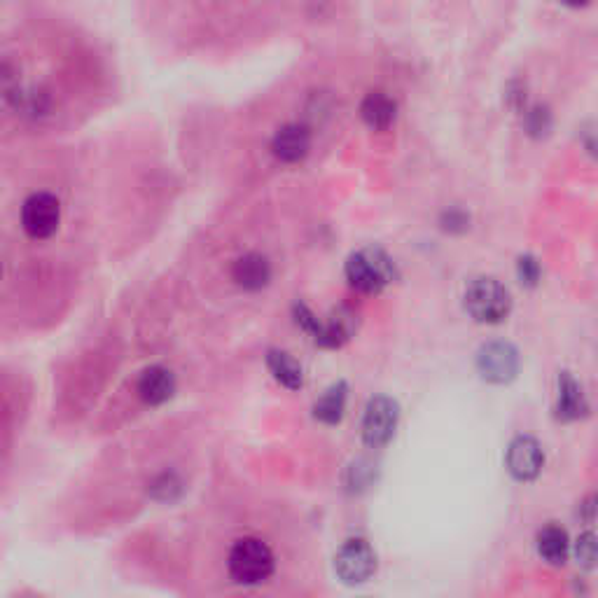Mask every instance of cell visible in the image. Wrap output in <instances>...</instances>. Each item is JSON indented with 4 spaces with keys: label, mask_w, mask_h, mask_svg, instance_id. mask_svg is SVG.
Here are the masks:
<instances>
[{
    "label": "cell",
    "mask_w": 598,
    "mask_h": 598,
    "mask_svg": "<svg viewBox=\"0 0 598 598\" xmlns=\"http://www.w3.org/2000/svg\"><path fill=\"white\" fill-rule=\"evenodd\" d=\"M344 276L353 290L363 295H379L395 281L398 271H395L393 257L384 248L370 246L349 255L344 264Z\"/></svg>",
    "instance_id": "1"
},
{
    "label": "cell",
    "mask_w": 598,
    "mask_h": 598,
    "mask_svg": "<svg viewBox=\"0 0 598 598\" xmlns=\"http://www.w3.org/2000/svg\"><path fill=\"white\" fill-rule=\"evenodd\" d=\"M229 577L243 587H257L267 582L276 570V556L260 538H241L234 542L227 556Z\"/></svg>",
    "instance_id": "2"
},
{
    "label": "cell",
    "mask_w": 598,
    "mask_h": 598,
    "mask_svg": "<svg viewBox=\"0 0 598 598\" xmlns=\"http://www.w3.org/2000/svg\"><path fill=\"white\" fill-rule=\"evenodd\" d=\"M465 311L477 323L498 325L512 311V295L503 283L491 276H479L465 288Z\"/></svg>",
    "instance_id": "3"
},
{
    "label": "cell",
    "mask_w": 598,
    "mask_h": 598,
    "mask_svg": "<svg viewBox=\"0 0 598 598\" xmlns=\"http://www.w3.org/2000/svg\"><path fill=\"white\" fill-rule=\"evenodd\" d=\"M61 225V201L52 192H33L22 206V229L33 241H47Z\"/></svg>",
    "instance_id": "4"
},
{
    "label": "cell",
    "mask_w": 598,
    "mask_h": 598,
    "mask_svg": "<svg viewBox=\"0 0 598 598\" xmlns=\"http://www.w3.org/2000/svg\"><path fill=\"white\" fill-rule=\"evenodd\" d=\"M400 421V405L388 395H377L367 402L363 414V442L370 449H381L393 440Z\"/></svg>",
    "instance_id": "5"
},
{
    "label": "cell",
    "mask_w": 598,
    "mask_h": 598,
    "mask_svg": "<svg viewBox=\"0 0 598 598\" xmlns=\"http://www.w3.org/2000/svg\"><path fill=\"white\" fill-rule=\"evenodd\" d=\"M335 570L344 584H363L377 573V554L363 538L346 540L335 556Z\"/></svg>",
    "instance_id": "6"
},
{
    "label": "cell",
    "mask_w": 598,
    "mask_h": 598,
    "mask_svg": "<svg viewBox=\"0 0 598 598\" xmlns=\"http://www.w3.org/2000/svg\"><path fill=\"white\" fill-rule=\"evenodd\" d=\"M477 372L489 384H510L519 374V351L507 342H489L477 353Z\"/></svg>",
    "instance_id": "7"
},
{
    "label": "cell",
    "mask_w": 598,
    "mask_h": 598,
    "mask_svg": "<svg viewBox=\"0 0 598 598\" xmlns=\"http://www.w3.org/2000/svg\"><path fill=\"white\" fill-rule=\"evenodd\" d=\"M505 465L507 472L517 482H533V479L540 477L542 468H545V451H542L540 442L535 437L519 435L507 447Z\"/></svg>",
    "instance_id": "8"
},
{
    "label": "cell",
    "mask_w": 598,
    "mask_h": 598,
    "mask_svg": "<svg viewBox=\"0 0 598 598\" xmlns=\"http://www.w3.org/2000/svg\"><path fill=\"white\" fill-rule=\"evenodd\" d=\"M271 155L283 164H299L311 152V131L299 122L283 124L271 138Z\"/></svg>",
    "instance_id": "9"
},
{
    "label": "cell",
    "mask_w": 598,
    "mask_h": 598,
    "mask_svg": "<svg viewBox=\"0 0 598 598\" xmlns=\"http://www.w3.org/2000/svg\"><path fill=\"white\" fill-rule=\"evenodd\" d=\"M176 388V374L164 365H150L148 370H143L136 384L138 398L150 407L166 405L176 395Z\"/></svg>",
    "instance_id": "10"
},
{
    "label": "cell",
    "mask_w": 598,
    "mask_h": 598,
    "mask_svg": "<svg viewBox=\"0 0 598 598\" xmlns=\"http://www.w3.org/2000/svg\"><path fill=\"white\" fill-rule=\"evenodd\" d=\"M358 328L356 311L349 307H339L330 314L328 321H321L316 335L311 337L316 346L321 349H342V346L353 337V332Z\"/></svg>",
    "instance_id": "11"
},
{
    "label": "cell",
    "mask_w": 598,
    "mask_h": 598,
    "mask_svg": "<svg viewBox=\"0 0 598 598\" xmlns=\"http://www.w3.org/2000/svg\"><path fill=\"white\" fill-rule=\"evenodd\" d=\"M271 276H274V269H271L269 257L262 253H246V255L236 257L232 264L234 283L248 292H257V290L267 288Z\"/></svg>",
    "instance_id": "12"
},
{
    "label": "cell",
    "mask_w": 598,
    "mask_h": 598,
    "mask_svg": "<svg viewBox=\"0 0 598 598\" xmlns=\"http://www.w3.org/2000/svg\"><path fill=\"white\" fill-rule=\"evenodd\" d=\"M360 117L372 131H388L398 117V103L386 92H370L360 103Z\"/></svg>",
    "instance_id": "13"
},
{
    "label": "cell",
    "mask_w": 598,
    "mask_h": 598,
    "mask_svg": "<svg viewBox=\"0 0 598 598\" xmlns=\"http://www.w3.org/2000/svg\"><path fill=\"white\" fill-rule=\"evenodd\" d=\"M589 412L587 398H584L582 386L573 379V374L561 372L559 377V400H556V416L561 421H577Z\"/></svg>",
    "instance_id": "14"
},
{
    "label": "cell",
    "mask_w": 598,
    "mask_h": 598,
    "mask_svg": "<svg viewBox=\"0 0 598 598\" xmlns=\"http://www.w3.org/2000/svg\"><path fill=\"white\" fill-rule=\"evenodd\" d=\"M346 400H349V386L344 381H337L316 400L314 419L321 421L323 426H337L344 419Z\"/></svg>",
    "instance_id": "15"
},
{
    "label": "cell",
    "mask_w": 598,
    "mask_h": 598,
    "mask_svg": "<svg viewBox=\"0 0 598 598\" xmlns=\"http://www.w3.org/2000/svg\"><path fill=\"white\" fill-rule=\"evenodd\" d=\"M267 367L278 384L288 391H299L304 386V370L288 351L271 349L267 353Z\"/></svg>",
    "instance_id": "16"
},
{
    "label": "cell",
    "mask_w": 598,
    "mask_h": 598,
    "mask_svg": "<svg viewBox=\"0 0 598 598\" xmlns=\"http://www.w3.org/2000/svg\"><path fill=\"white\" fill-rule=\"evenodd\" d=\"M538 554L549 566H563L570 556L568 533L561 526L549 524L538 533Z\"/></svg>",
    "instance_id": "17"
},
{
    "label": "cell",
    "mask_w": 598,
    "mask_h": 598,
    "mask_svg": "<svg viewBox=\"0 0 598 598\" xmlns=\"http://www.w3.org/2000/svg\"><path fill=\"white\" fill-rule=\"evenodd\" d=\"M521 124H524V131L535 141H542L552 134L554 129V115L545 103H533V106H526L524 113H521Z\"/></svg>",
    "instance_id": "18"
},
{
    "label": "cell",
    "mask_w": 598,
    "mask_h": 598,
    "mask_svg": "<svg viewBox=\"0 0 598 598\" xmlns=\"http://www.w3.org/2000/svg\"><path fill=\"white\" fill-rule=\"evenodd\" d=\"M150 496L159 500V503H173L183 496V479L176 472H162L150 482Z\"/></svg>",
    "instance_id": "19"
},
{
    "label": "cell",
    "mask_w": 598,
    "mask_h": 598,
    "mask_svg": "<svg viewBox=\"0 0 598 598\" xmlns=\"http://www.w3.org/2000/svg\"><path fill=\"white\" fill-rule=\"evenodd\" d=\"M573 554L577 566L584 570H594L598 566V535L594 531H584L577 535Z\"/></svg>",
    "instance_id": "20"
},
{
    "label": "cell",
    "mask_w": 598,
    "mask_h": 598,
    "mask_svg": "<svg viewBox=\"0 0 598 598\" xmlns=\"http://www.w3.org/2000/svg\"><path fill=\"white\" fill-rule=\"evenodd\" d=\"M440 227L447 234H465L470 229V213H465L458 206L444 208L440 215Z\"/></svg>",
    "instance_id": "21"
},
{
    "label": "cell",
    "mask_w": 598,
    "mask_h": 598,
    "mask_svg": "<svg viewBox=\"0 0 598 598\" xmlns=\"http://www.w3.org/2000/svg\"><path fill=\"white\" fill-rule=\"evenodd\" d=\"M517 278L521 285H526V288H535L542 278V267H540L538 257L521 255L517 260Z\"/></svg>",
    "instance_id": "22"
},
{
    "label": "cell",
    "mask_w": 598,
    "mask_h": 598,
    "mask_svg": "<svg viewBox=\"0 0 598 598\" xmlns=\"http://www.w3.org/2000/svg\"><path fill=\"white\" fill-rule=\"evenodd\" d=\"M349 486L351 489H365L367 484L372 482V477H374V468H372V463L370 461H365V458H360V461H356L351 465V470H349Z\"/></svg>",
    "instance_id": "23"
},
{
    "label": "cell",
    "mask_w": 598,
    "mask_h": 598,
    "mask_svg": "<svg viewBox=\"0 0 598 598\" xmlns=\"http://www.w3.org/2000/svg\"><path fill=\"white\" fill-rule=\"evenodd\" d=\"M507 103H510V108L517 110V113H524L526 110V85L524 82H519V80L510 82V87H507Z\"/></svg>",
    "instance_id": "24"
},
{
    "label": "cell",
    "mask_w": 598,
    "mask_h": 598,
    "mask_svg": "<svg viewBox=\"0 0 598 598\" xmlns=\"http://www.w3.org/2000/svg\"><path fill=\"white\" fill-rule=\"evenodd\" d=\"M580 517L584 521H596L598 519V493H594V496H589L584 503L580 505Z\"/></svg>",
    "instance_id": "25"
},
{
    "label": "cell",
    "mask_w": 598,
    "mask_h": 598,
    "mask_svg": "<svg viewBox=\"0 0 598 598\" xmlns=\"http://www.w3.org/2000/svg\"><path fill=\"white\" fill-rule=\"evenodd\" d=\"M561 5H566V8H573V10H580V8H587L591 0H559Z\"/></svg>",
    "instance_id": "26"
}]
</instances>
